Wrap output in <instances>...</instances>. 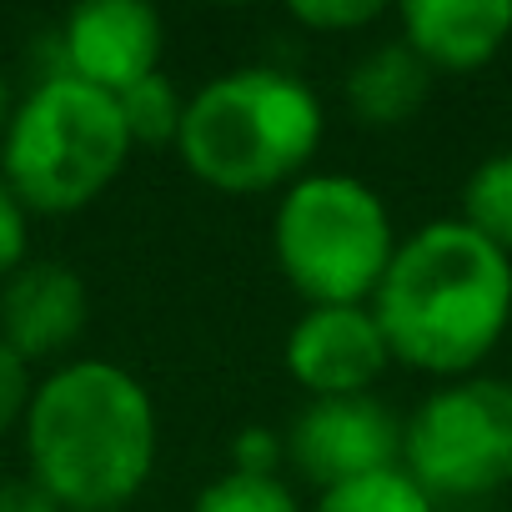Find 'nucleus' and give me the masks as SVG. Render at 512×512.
I'll use <instances>...</instances> for the list:
<instances>
[{
	"label": "nucleus",
	"mask_w": 512,
	"mask_h": 512,
	"mask_svg": "<svg viewBox=\"0 0 512 512\" xmlns=\"http://www.w3.org/2000/svg\"><path fill=\"white\" fill-rule=\"evenodd\" d=\"M372 317L397 362L457 377L507 332L512 262L467 221H432L392 251Z\"/></svg>",
	"instance_id": "nucleus-1"
},
{
	"label": "nucleus",
	"mask_w": 512,
	"mask_h": 512,
	"mask_svg": "<svg viewBox=\"0 0 512 512\" xmlns=\"http://www.w3.org/2000/svg\"><path fill=\"white\" fill-rule=\"evenodd\" d=\"M31 477L71 512H121L156 462V412L146 387L116 362L51 372L26 407Z\"/></svg>",
	"instance_id": "nucleus-2"
},
{
	"label": "nucleus",
	"mask_w": 512,
	"mask_h": 512,
	"mask_svg": "<svg viewBox=\"0 0 512 512\" xmlns=\"http://www.w3.org/2000/svg\"><path fill=\"white\" fill-rule=\"evenodd\" d=\"M317 141V96L287 71L246 66L206 81L186 101L176 151L216 191H272L312 161Z\"/></svg>",
	"instance_id": "nucleus-3"
},
{
	"label": "nucleus",
	"mask_w": 512,
	"mask_h": 512,
	"mask_svg": "<svg viewBox=\"0 0 512 512\" xmlns=\"http://www.w3.org/2000/svg\"><path fill=\"white\" fill-rule=\"evenodd\" d=\"M131 136L121 121L116 96L76 81L51 76L41 81L11 116L6 131V186L31 211H81L96 201L116 171L126 166Z\"/></svg>",
	"instance_id": "nucleus-4"
},
{
	"label": "nucleus",
	"mask_w": 512,
	"mask_h": 512,
	"mask_svg": "<svg viewBox=\"0 0 512 512\" xmlns=\"http://www.w3.org/2000/svg\"><path fill=\"white\" fill-rule=\"evenodd\" d=\"M277 262L312 307H362L392 267V221L372 186L307 176L277 206Z\"/></svg>",
	"instance_id": "nucleus-5"
},
{
	"label": "nucleus",
	"mask_w": 512,
	"mask_h": 512,
	"mask_svg": "<svg viewBox=\"0 0 512 512\" xmlns=\"http://www.w3.org/2000/svg\"><path fill=\"white\" fill-rule=\"evenodd\" d=\"M402 457L427 497H482L512 482V382L467 377L432 392L402 427Z\"/></svg>",
	"instance_id": "nucleus-6"
},
{
	"label": "nucleus",
	"mask_w": 512,
	"mask_h": 512,
	"mask_svg": "<svg viewBox=\"0 0 512 512\" xmlns=\"http://www.w3.org/2000/svg\"><path fill=\"white\" fill-rule=\"evenodd\" d=\"M292 467L317 482L322 492L382 467H397L402 457V422L367 392L357 397H317L287 432Z\"/></svg>",
	"instance_id": "nucleus-7"
},
{
	"label": "nucleus",
	"mask_w": 512,
	"mask_h": 512,
	"mask_svg": "<svg viewBox=\"0 0 512 512\" xmlns=\"http://www.w3.org/2000/svg\"><path fill=\"white\" fill-rule=\"evenodd\" d=\"M66 76L121 96L136 81L156 76L161 61V16L141 0H91L66 21Z\"/></svg>",
	"instance_id": "nucleus-8"
},
{
	"label": "nucleus",
	"mask_w": 512,
	"mask_h": 512,
	"mask_svg": "<svg viewBox=\"0 0 512 512\" xmlns=\"http://www.w3.org/2000/svg\"><path fill=\"white\" fill-rule=\"evenodd\" d=\"M387 362V337L367 307H307L287 337V372L312 397H357Z\"/></svg>",
	"instance_id": "nucleus-9"
},
{
	"label": "nucleus",
	"mask_w": 512,
	"mask_h": 512,
	"mask_svg": "<svg viewBox=\"0 0 512 512\" xmlns=\"http://www.w3.org/2000/svg\"><path fill=\"white\" fill-rule=\"evenodd\" d=\"M86 327V287L61 262H31L0 292V342L21 362L71 347Z\"/></svg>",
	"instance_id": "nucleus-10"
},
{
	"label": "nucleus",
	"mask_w": 512,
	"mask_h": 512,
	"mask_svg": "<svg viewBox=\"0 0 512 512\" xmlns=\"http://www.w3.org/2000/svg\"><path fill=\"white\" fill-rule=\"evenodd\" d=\"M512 31V0H407L402 36L442 71H472L502 51Z\"/></svg>",
	"instance_id": "nucleus-11"
},
{
	"label": "nucleus",
	"mask_w": 512,
	"mask_h": 512,
	"mask_svg": "<svg viewBox=\"0 0 512 512\" xmlns=\"http://www.w3.org/2000/svg\"><path fill=\"white\" fill-rule=\"evenodd\" d=\"M427 91H432V66L407 41L377 46V51H367L347 71V101H352V111L367 126H402V121H412L422 111Z\"/></svg>",
	"instance_id": "nucleus-12"
},
{
	"label": "nucleus",
	"mask_w": 512,
	"mask_h": 512,
	"mask_svg": "<svg viewBox=\"0 0 512 512\" xmlns=\"http://www.w3.org/2000/svg\"><path fill=\"white\" fill-rule=\"evenodd\" d=\"M462 221L512 262V151H497L472 171L462 191Z\"/></svg>",
	"instance_id": "nucleus-13"
},
{
	"label": "nucleus",
	"mask_w": 512,
	"mask_h": 512,
	"mask_svg": "<svg viewBox=\"0 0 512 512\" xmlns=\"http://www.w3.org/2000/svg\"><path fill=\"white\" fill-rule=\"evenodd\" d=\"M317 512H432V497L412 482L407 467H382L327 487Z\"/></svg>",
	"instance_id": "nucleus-14"
},
{
	"label": "nucleus",
	"mask_w": 512,
	"mask_h": 512,
	"mask_svg": "<svg viewBox=\"0 0 512 512\" xmlns=\"http://www.w3.org/2000/svg\"><path fill=\"white\" fill-rule=\"evenodd\" d=\"M116 106H121V121H126L131 146H136V141H141V146H166V141L181 136V116H186V106H181L176 86H171L161 71L146 76V81H136L131 91H121Z\"/></svg>",
	"instance_id": "nucleus-15"
},
{
	"label": "nucleus",
	"mask_w": 512,
	"mask_h": 512,
	"mask_svg": "<svg viewBox=\"0 0 512 512\" xmlns=\"http://www.w3.org/2000/svg\"><path fill=\"white\" fill-rule=\"evenodd\" d=\"M196 512H302L297 497L277 477H251V472H226L201 487Z\"/></svg>",
	"instance_id": "nucleus-16"
},
{
	"label": "nucleus",
	"mask_w": 512,
	"mask_h": 512,
	"mask_svg": "<svg viewBox=\"0 0 512 512\" xmlns=\"http://www.w3.org/2000/svg\"><path fill=\"white\" fill-rule=\"evenodd\" d=\"M292 16L312 31H357V26L382 21L387 11L377 6V0H297Z\"/></svg>",
	"instance_id": "nucleus-17"
},
{
	"label": "nucleus",
	"mask_w": 512,
	"mask_h": 512,
	"mask_svg": "<svg viewBox=\"0 0 512 512\" xmlns=\"http://www.w3.org/2000/svg\"><path fill=\"white\" fill-rule=\"evenodd\" d=\"M21 256H26V206L0 176V277L21 272Z\"/></svg>",
	"instance_id": "nucleus-18"
},
{
	"label": "nucleus",
	"mask_w": 512,
	"mask_h": 512,
	"mask_svg": "<svg viewBox=\"0 0 512 512\" xmlns=\"http://www.w3.org/2000/svg\"><path fill=\"white\" fill-rule=\"evenodd\" d=\"M31 407V377H26V362L0 342V432H6L21 412Z\"/></svg>",
	"instance_id": "nucleus-19"
},
{
	"label": "nucleus",
	"mask_w": 512,
	"mask_h": 512,
	"mask_svg": "<svg viewBox=\"0 0 512 512\" xmlns=\"http://www.w3.org/2000/svg\"><path fill=\"white\" fill-rule=\"evenodd\" d=\"M277 437L272 432H262V427H251V432H241V442H236V462H231V472H251V477H272V467H277Z\"/></svg>",
	"instance_id": "nucleus-20"
},
{
	"label": "nucleus",
	"mask_w": 512,
	"mask_h": 512,
	"mask_svg": "<svg viewBox=\"0 0 512 512\" xmlns=\"http://www.w3.org/2000/svg\"><path fill=\"white\" fill-rule=\"evenodd\" d=\"M0 512H66L36 477H6L0 482Z\"/></svg>",
	"instance_id": "nucleus-21"
},
{
	"label": "nucleus",
	"mask_w": 512,
	"mask_h": 512,
	"mask_svg": "<svg viewBox=\"0 0 512 512\" xmlns=\"http://www.w3.org/2000/svg\"><path fill=\"white\" fill-rule=\"evenodd\" d=\"M11 116H16L11 111V86H6V76H0V136L11 131Z\"/></svg>",
	"instance_id": "nucleus-22"
}]
</instances>
